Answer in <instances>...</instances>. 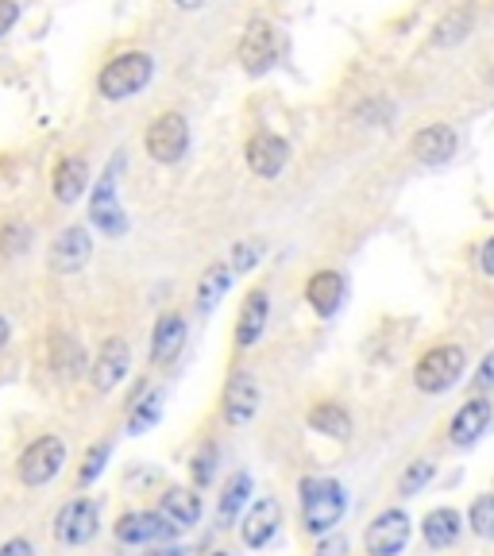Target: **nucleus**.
Returning a JSON list of instances; mask_svg holds the SVG:
<instances>
[{"mask_svg":"<svg viewBox=\"0 0 494 556\" xmlns=\"http://www.w3.org/2000/svg\"><path fill=\"white\" fill-rule=\"evenodd\" d=\"M213 464H217V444H201V452L193 456V483L198 486L213 483Z\"/></svg>","mask_w":494,"mask_h":556,"instance_id":"nucleus-34","label":"nucleus"},{"mask_svg":"<svg viewBox=\"0 0 494 556\" xmlns=\"http://www.w3.org/2000/svg\"><path fill=\"white\" fill-rule=\"evenodd\" d=\"M89 186V166L81 155H62L59 163H54V174H51V190L54 198L62 201V205H74V201L86 193Z\"/></svg>","mask_w":494,"mask_h":556,"instance_id":"nucleus-19","label":"nucleus"},{"mask_svg":"<svg viewBox=\"0 0 494 556\" xmlns=\"http://www.w3.org/2000/svg\"><path fill=\"white\" fill-rule=\"evenodd\" d=\"M456 131L448 128V124H426L421 131H414V139H409V151H414L417 163L426 166H444L452 155H456Z\"/></svg>","mask_w":494,"mask_h":556,"instance_id":"nucleus-14","label":"nucleus"},{"mask_svg":"<svg viewBox=\"0 0 494 556\" xmlns=\"http://www.w3.org/2000/svg\"><path fill=\"white\" fill-rule=\"evenodd\" d=\"M479 267H483V275L494 278V236L479 248Z\"/></svg>","mask_w":494,"mask_h":556,"instance_id":"nucleus-40","label":"nucleus"},{"mask_svg":"<svg viewBox=\"0 0 494 556\" xmlns=\"http://www.w3.org/2000/svg\"><path fill=\"white\" fill-rule=\"evenodd\" d=\"M97 526H101L97 503H89V498H74V503L62 506L59 518H54V538H59L62 545H86V541H93Z\"/></svg>","mask_w":494,"mask_h":556,"instance_id":"nucleus-10","label":"nucleus"},{"mask_svg":"<svg viewBox=\"0 0 494 556\" xmlns=\"http://www.w3.org/2000/svg\"><path fill=\"white\" fill-rule=\"evenodd\" d=\"M263 260V243H255V240H243V243H236L232 248V267H236V275H243V270H252L255 263Z\"/></svg>","mask_w":494,"mask_h":556,"instance_id":"nucleus-35","label":"nucleus"},{"mask_svg":"<svg viewBox=\"0 0 494 556\" xmlns=\"http://www.w3.org/2000/svg\"><path fill=\"white\" fill-rule=\"evenodd\" d=\"M429 479H433V464H429V460H414L406 471H402L398 491H402V495H406V498H414L417 491H421V486L429 483Z\"/></svg>","mask_w":494,"mask_h":556,"instance_id":"nucleus-31","label":"nucleus"},{"mask_svg":"<svg viewBox=\"0 0 494 556\" xmlns=\"http://www.w3.org/2000/svg\"><path fill=\"white\" fill-rule=\"evenodd\" d=\"M236 54H240V66L248 70V74H263V70H270L278 59V27L270 24V20L255 16L252 24L243 27Z\"/></svg>","mask_w":494,"mask_h":556,"instance_id":"nucleus-7","label":"nucleus"},{"mask_svg":"<svg viewBox=\"0 0 494 556\" xmlns=\"http://www.w3.org/2000/svg\"><path fill=\"white\" fill-rule=\"evenodd\" d=\"M89 255H93V240H89L86 228H66V232L54 236L51 243V255H47V263H51L54 275H74V270H81L89 263Z\"/></svg>","mask_w":494,"mask_h":556,"instance_id":"nucleus-12","label":"nucleus"},{"mask_svg":"<svg viewBox=\"0 0 494 556\" xmlns=\"http://www.w3.org/2000/svg\"><path fill=\"white\" fill-rule=\"evenodd\" d=\"M208 556H228V553H208Z\"/></svg>","mask_w":494,"mask_h":556,"instance_id":"nucleus-44","label":"nucleus"},{"mask_svg":"<svg viewBox=\"0 0 494 556\" xmlns=\"http://www.w3.org/2000/svg\"><path fill=\"white\" fill-rule=\"evenodd\" d=\"M259 409V382L252 371H232L225 394H220V414L228 426H248Z\"/></svg>","mask_w":494,"mask_h":556,"instance_id":"nucleus-9","label":"nucleus"},{"mask_svg":"<svg viewBox=\"0 0 494 556\" xmlns=\"http://www.w3.org/2000/svg\"><path fill=\"white\" fill-rule=\"evenodd\" d=\"M31 243V228L20 225V220H12V225L0 228V252L4 255H20Z\"/></svg>","mask_w":494,"mask_h":556,"instance_id":"nucleus-33","label":"nucleus"},{"mask_svg":"<svg viewBox=\"0 0 494 556\" xmlns=\"http://www.w3.org/2000/svg\"><path fill=\"white\" fill-rule=\"evenodd\" d=\"M347 510V495L337 479H302V526L313 538H329Z\"/></svg>","mask_w":494,"mask_h":556,"instance_id":"nucleus-1","label":"nucleus"},{"mask_svg":"<svg viewBox=\"0 0 494 556\" xmlns=\"http://www.w3.org/2000/svg\"><path fill=\"white\" fill-rule=\"evenodd\" d=\"M491 417H494V406L483 399V394H476V399H468L460 409H456V417H452V426H448L452 444H460V448H468V444H476L479 437L486 433V426H491Z\"/></svg>","mask_w":494,"mask_h":556,"instance_id":"nucleus-15","label":"nucleus"},{"mask_svg":"<svg viewBox=\"0 0 494 556\" xmlns=\"http://www.w3.org/2000/svg\"><path fill=\"white\" fill-rule=\"evenodd\" d=\"M62 464H66V444L59 437H39V441H31L24 448V456L16 464V476L27 486H43L59 476Z\"/></svg>","mask_w":494,"mask_h":556,"instance_id":"nucleus-6","label":"nucleus"},{"mask_svg":"<svg viewBox=\"0 0 494 556\" xmlns=\"http://www.w3.org/2000/svg\"><path fill=\"white\" fill-rule=\"evenodd\" d=\"M155 556H178V553H174V548H166V553H155Z\"/></svg>","mask_w":494,"mask_h":556,"instance_id":"nucleus-43","label":"nucleus"},{"mask_svg":"<svg viewBox=\"0 0 494 556\" xmlns=\"http://www.w3.org/2000/svg\"><path fill=\"white\" fill-rule=\"evenodd\" d=\"M166 533H174V526L155 510H131L116 521V538H121L124 545H148V541H159V538H166Z\"/></svg>","mask_w":494,"mask_h":556,"instance_id":"nucleus-18","label":"nucleus"},{"mask_svg":"<svg viewBox=\"0 0 494 556\" xmlns=\"http://www.w3.org/2000/svg\"><path fill=\"white\" fill-rule=\"evenodd\" d=\"M471 27H476V12L464 4V9H452L448 16H441L436 20V27H433V47H456V43H464L471 35Z\"/></svg>","mask_w":494,"mask_h":556,"instance_id":"nucleus-26","label":"nucleus"},{"mask_svg":"<svg viewBox=\"0 0 494 556\" xmlns=\"http://www.w3.org/2000/svg\"><path fill=\"white\" fill-rule=\"evenodd\" d=\"M9 337H12V329H9V321H4V317H0V348L9 344Z\"/></svg>","mask_w":494,"mask_h":556,"instance_id":"nucleus-42","label":"nucleus"},{"mask_svg":"<svg viewBox=\"0 0 494 556\" xmlns=\"http://www.w3.org/2000/svg\"><path fill=\"white\" fill-rule=\"evenodd\" d=\"M491 387H494V348L486 352V359L479 364V371L471 375V391H476V394L491 391Z\"/></svg>","mask_w":494,"mask_h":556,"instance_id":"nucleus-36","label":"nucleus"},{"mask_svg":"<svg viewBox=\"0 0 494 556\" xmlns=\"http://www.w3.org/2000/svg\"><path fill=\"white\" fill-rule=\"evenodd\" d=\"M267 313H270V298H267V290H263V287L243 298L240 321H236V344H240V348L259 344L263 329H267Z\"/></svg>","mask_w":494,"mask_h":556,"instance_id":"nucleus-20","label":"nucleus"},{"mask_svg":"<svg viewBox=\"0 0 494 556\" xmlns=\"http://www.w3.org/2000/svg\"><path fill=\"white\" fill-rule=\"evenodd\" d=\"M464 367H468V352H464L460 344H436V348H429L426 356L417 359V367H414L417 391L444 394L448 387H456V382H460Z\"/></svg>","mask_w":494,"mask_h":556,"instance_id":"nucleus-3","label":"nucleus"},{"mask_svg":"<svg viewBox=\"0 0 494 556\" xmlns=\"http://www.w3.org/2000/svg\"><path fill=\"white\" fill-rule=\"evenodd\" d=\"M124 170V155H116L104 166L101 178L93 182V198H89V220L93 228H101L104 236H124L128 232V213H124L121 198H116V178Z\"/></svg>","mask_w":494,"mask_h":556,"instance_id":"nucleus-4","label":"nucleus"},{"mask_svg":"<svg viewBox=\"0 0 494 556\" xmlns=\"http://www.w3.org/2000/svg\"><path fill=\"white\" fill-rule=\"evenodd\" d=\"M178 9H186V12H198V9H205V0H174Z\"/></svg>","mask_w":494,"mask_h":556,"instance_id":"nucleus-41","label":"nucleus"},{"mask_svg":"<svg viewBox=\"0 0 494 556\" xmlns=\"http://www.w3.org/2000/svg\"><path fill=\"white\" fill-rule=\"evenodd\" d=\"M313 556H347L344 538H321V545L313 548Z\"/></svg>","mask_w":494,"mask_h":556,"instance_id":"nucleus-38","label":"nucleus"},{"mask_svg":"<svg viewBox=\"0 0 494 556\" xmlns=\"http://www.w3.org/2000/svg\"><path fill=\"white\" fill-rule=\"evenodd\" d=\"M232 278H236V267L232 263H213V267L201 275L198 282V309L208 313L217 309L220 302H225V294L232 290Z\"/></svg>","mask_w":494,"mask_h":556,"instance_id":"nucleus-25","label":"nucleus"},{"mask_svg":"<svg viewBox=\"0 0 494 556\" xmlns=\"http://www.w3.org/2000/svg\"><path fill=\"white\" fill-rule=\"evenodd\" d=\"M468 526L476 538H494V495H479L476 503L468 506Z\"/></svg>","mask_w":494,"mask_h":556,"instance_id":"nucleus-30","label":"nucleus"},{"mask_svg":"<svg viewBox=\"0 0 494 556\" xmlns=\"http://www.w3.org/2000/svg\"><path fill=\"white\" fill-rule=\"evenodd\" d=\"M243 155H248L252 174H259V178H278L290 163V143L282 136H275V131H259V136L248 139V151H243Z\"/></svg>","mask_w":494,"mask_h":556,"instance_id":"nucleus-11","label":"nucleus"},{"mask_svg":"<svg viewBox=\"0 0 494 556\" xmlns=\"http://www.w3.org/2000/svg\"><path fill=\"white\" fill-rule=\"evenodd\" d=\"M248 495H252V476H248V471H236L225 483V491H220V510H217L220 526H232V521L240 518V510L248 506Z\"/></svg>","mask_w":494,"mask_h":556,"instance_id":"nucleus-27","label":"nucleus"},{"mask_svg":"<svg viewBox=\"0 0 494 556\" xmlns=\"http://www.w3.org/2000/svg\"><path fill=\"white\" fill-rule=\"evenodd\" d=\"M313 433L332 437V441H347L352 437V414H347L340 402H317V406L305 414Z\"/></svg>","mask_w":494,"mask_h":556,"instance_id":"nucleus-23","label":"nucleus"},{"mask_svg":"<svg viewBox=\"0 0 494 556\" xmlns=\"http://www.w3.org/2000/svg\"><path fill=\"white\" fill-rule=\"evenodd\" d=\"M51 367L59 375H66V379H74V375L86 367V352H81V344L74 337H54L51 344Z\"/></svg>","mask_w":494,"mask_h":556,"instance_id":"nucleus-28","label":"nucleus"},{"mask_svg":"<svg viewBox=\"0 0 494 556\" xmlns=\"http://www.w3.org/2000/svg\"><path fill=\"white\" fill-rule=\"evenodd\" d=\"M278 526H282V506H278V498H259L252 510L243 514V526H240L243 545L248 548L270 545V538L278 533Z\"/></svg>","mask_w":494,"mask_h":556,"instance_id":"nucleus-16","label":"nucleus"},{"mask_svg":"<svg viewBox=\"0 0 494 556\" xmlns=\"http://www.w3.org/2000/svg\"><path fill=\"white\" fill-rule=\"evenodd\" d=\"M344 294H347V282L340 270H317L305 282V302H309V309L317 317H332L344 305Z\"/></svg>","mask_w":494,"mask_h":556,"instance_id":"nucleus-17","label":"nucleus"},{"mask_svg":"<svg viewBox=\"0 0 494 556\" xmlns=\"http://www.w3.org/2000/svg\"><path fill=\"white\" fill-rule=\"evenodd\" d=\"M464 533V518L460 510H452V506H436V510L426 514L421 521V538H426L429 548H452L460 541Z\"/></svg>","mask_w":494,"mask_h":556,"instance_id":"nucleus-21","label":"nucleus"},{"mask_svg":"<svg viewBox=\"0 0 494 556\" xmlns=\"http://www.w3.org/2000/svg\"><path fill=\"white\" fill-rule=\"evenodd\" d=\"M16 20H20V4L16 0H0V39L16 27Z\"/></svg>","mask_w":494,"mask_h":556,"instance_id":"nucleus-37","label":"nucleus"},{"mask_svg":"<svg viewBox=\"0 0 494 556\" xmlns=\"http://www.w3.org/2000/svg\"><path fill=\"white\" fill-rule=\"evenodd\" d=\"M151 78H155V59L143 51H124L104 62V70L97 74V93L104 101H128L139 89H148Z\"/></svg>","mask_w":494,"mask_h":556,"instance_id":"nucleus-2","label":"nucleus"},{"mask_svg":"<svg viewBox=\"0 0 494 556\" xmlns=\"http://www.w3.org/2000/svg\"><path fill=\"white\" fill-rule=\"evenodd\" d=\"M128 364H131L128 340H121V337L104 340L101 352H97V359H93V387L97 391L109 394L113 387H121V382L128 379Z\"/></svg>","mask_w":494,"mask_h":556,"instance_id":"nucleus-13","label":"nucleus"},{"mask_svg":"<svg viewBox=\"0 0 494 556\" xmlns=\"http://www.w3.org/2000/svg\"><path fill=\"white\" fill-rule=\"evenodd\" d=\"M166 521H170L174 530H190L201 521V498L193 491H182V486H170L163 495V506H159Z\"/></svg>","mask_w":494,"mask_h":556,"instance_id":"nucleus-24","label":"nucleus"},{"mask_svg":"<svg viewBox=\"0 0 494 556\" xmlns=\"http://www.w3.org/2000/svg\"><path fill=\"white\" fill-rule=\"evenodd\" d=\"M109 452H113V444H109V441L93 444V448L86 452V460H81V471H78V483H81V486H89L97 476H101V471H104V460H109Z\"/></svg>","mask_w":494,"mask_h":556,"instance_id":"nucleus-32","label":"nucleus"},{"mask_svg":"<svg viewBox=\"0 0 494 556\" xmlns=\"http://www.w3.org/2000/svg\"><path fill=\"white\" fill-rule=\"evenodd\" d=\"M143 148H148V155L155 159V163H163V166L178 163V159L190 151V121H186L182 113L155 116V121L148 124V131H143Z\"/></svg>","mask_w":494,"mask_h":556,"instance_id":"nucleus-5","label":"nucleus"},{"mask_svg":"<svg viewBox=\"0 0 494 556\" xmlns=\"http://www.w3.org/2000/svg\"><path fill=\"white\" fill-rule=\"evenodd\" d=\"M409 530L414 526H409V518L402 510H382L364 533L367 556H398L409 541Z\"/></svg>","mask_w":494,"mask_h":556,"instance_id":"nucleus-8","label":"nucleus"},{"mask_svg":"<svg viewBox=\"0 0 494 556\" xmlns=\"http://www.w3.org/2000/svg\"><path fill=\"white\" fill-rule=\"evenodd\" d=\"M186 344V321L178 313L159 317L155 332H151V364H170Z\"/></svg>","mask_w":494,"mask_h":556,"instance_id":"nucleus-22","label":"nucleus"},{"mask_svg":"<svg viewBox=\"0 0 494 556\" xmlns=\"http://www.w3.org/2000/svg\"><path fill=\"white\" fill-rule=\"evenodd\" d=\"M159 417H163V399H159V394H148V399H139L136 409L128 414V433L131 437L148 433V429L155 426Z\"/></svg>","mask_w":494,"mask_h":556,"instance_id":"nucleus-29","label":"nucleus"},{"mask_svg":"<svg viewBox=\"0 0 494 556\" xmlns=\"http://www.w3.org/2000/svg\"><path fill=\"white\" fill-rule=\"evenodd\" d=\"M0 556H35V548H31V541L16 538V541H9V545H0Z\"/></svg>","mask_w":494,"mask_h":556,"instance_id":"nucleus-39","label":"nucleus"}]
</instances>
